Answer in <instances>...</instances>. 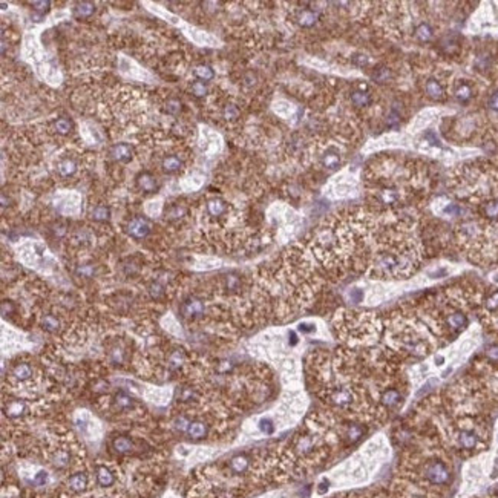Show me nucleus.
<instances>
[{
	"instance_id": "nucleus-1",
	"label": "nucleus",
	"mask_w": 498,
	"mask_h": 498,
	"mask_svg": "<svg viewBox=\"0 0 498 498\" xmlns=\"http://www.w3.org/2000/svg\"><path fill=\"white\" fill-rule=\"evenodd\" d=\"M422 477L434 486H443L451 482V471L448 465L438 458H429L422 465Z\"/></svg>"
},
{
	"instance_id": "nucleus-2",
	"label": "nucleus",
	"mask_w": 498,
	"mask_h": 498,
	"mask_svg": "<svg viewBox=\"0 0 498 498\" xmlns=\"http://www.w3.org/2000/svg\"><path fill=\"white\" fill-rule=\"evenodd\" d=\"M293 452L299 458L311 460L317 452V442L311 434H302L293 442Z\"/></svg>"
},
{
	"instance_id": "nucleus-3",
	"label": "nucleus",
	"mask_w": 498,
	"mask_h": 498,
	"mask_svg": "<svg viewBox=\"0 0 498 498\" xmlns=\"http://www.w3.org/2000/svg\"><path fill=\"white\" fill-rule=\"evenodd\" d=\"M455 443L463 451H474L482 445V440H480V435L475 431L462 428L455 434Z\"/></svg>"
},
{
	"instance_id": "nucleus-4",
	"label": "nucleus",
	"mask_w": 498,
	"mask_h": 498,
	"mask_svg": "<svg viewBox=\"0 0 498 498\" xmlns=\"http://www.w3.org/2000/svg\"><path fill=\"white\" fill-rule=\"evenodd\" d=\"M253 463H252V458L247 455V454H238V455H233L228 463H227V469L230 472V475H235V477H241V475H245L250 472Z\"/></svg>"
},
{
	"instance_id": "nucleus-5",
	"label": "nucleus",
	"mask_w": 498,
	"mask_h": 498,
	"mask_svg": "<svg viewBox=\"0 0 498 498\" xmlns=\"http://www.w3.org/2000/svg\"><path fill=\"white\" fill-rule=\"evenodd\" d=\"M94 475H95V482L101 489H110L115 486L117 483V474L113 472V469L104 463H100L95 466L94 469Z\"/></svg>"
},
{
	"instance_id": "nucleus-6",
	"label": "nucleus",
	"mask_w": 498,
	"mask_h": 498,
	"mask_svg": "<svg viewBox=\"0 0 498 498\" xmlns=\"http://www.w3.org/2000/svg\"><path fill=\"white\" fill-rule=\"evenodd\" d=\"M328 400L337 408H348L354 403V394L347 387H336L330 391Z\"/></svg>"
},
{
	"instance_id": "nucleus-7",
	"label": "nucleus",
	"mask_w": 498,
	"mask_h": 498,
	"mask_svg": "<svg viewBox=\"0 0 498 498\" xmlns=\"http://www.w3.org/2000/svg\"><path fill=\"white\" fill-rule=\"evenodd\" d=\"M49 462L55 469H66V468L71 466L72 454H71V451L68 448L59 446V448H54L49 452Z\"/></svg>"
},
{
	"instance_id": "nucleus-8",
	"label": "nucleus",
	"mask_w": 498,
	"mask_h": 498,
	"mask_svg": "<svg viewBox=\"0 0 498 498\" xmlns=\"http://www.w3.org/2000/svg\"><path fill=\"white\" fill-rule=\"evenodd\" d=\"M150 222L144 218H133L127 224V233L133 239H144L150 233Z\"/></svg>"
},
{
	"instance_id": "nucleus-9",
	"label": "nucleus",
	"mask_w": 498,
	"mask_h": 498,
	"mask_svg": "<svg viewBox=\"0 0 498 498\" xmlns=\"http://www.w3.org/2000/svg\"><path fill=\"white\" fill-rule=\"evenodd\" d=\"M204 310H205L204 302L199 298H195V296L186 299L183 302V305H181V314L186 319H195V317L202 316L204 314Z\"/></svg>"
},
{
	"instance_id": "nucleus-10",
	"label": "nucleus",
	"mask_w": 498,
	"mask_h": 498,
	"mask_svg": "<svg viewBox=\"0 0 498 498\" xmlns=\"http://www.w3.org/2000/svg\"><path fill=\"white\" fill-rule=\"evenodd\" d=\"M32 377H34V368L26 362H20V363L14 365L11 370V379L15 384H20V385L28 384L32 380Z\"/></svg>"
},
{
	"instance_id": "nucleus-11",
	"label": "nucleus",
	"mask_w": 498,
	"mask_h": 498,
	"mask_svg": "<svg viewBox=\"0 0 498 498\" xmlns=\"http://www.w3.org/2000/svg\"><path fill=\"white\" fill-rule=\"evenodd\" d=\"M110 446H112V451L118 455H130L137 449L135 442L129 435H117L112 440Z\"/></svg>"
},
{
	"instance_id": "nucleus-12",
	"label": "nucleus",
	"mask_w": 498,
	"mask_h": 498,
	"mask_svg": "<svg viewBox=\"0 0 498 498\" xmlns=\"http://www.w3.org/2000/svg\"><path fill=\"white\" fill-rule=\"evenodd\" d=\"M66 488L72 494H83L89 488V477L86 472H75L66 480Z\"/></svg>"
},
{
	"instance_id": "nucleus-13",
	"label": "nucleus",
	"mask_w": 498,
	"mask_h": 498,
	"mask_svg": "<svg viewBox=\"0 0 498 498\" xmlns=\"http://www.w3.org/2000/svg\"><path fill=\"white\" fill-rule=\"evenodd\" d=\"M208 431H210V428H208V425L205 422H202V420H194V422H190L186 434H187V437L190 440L198 442V440H204L208 435Z\"/></svg>"
},
{
	"instance_id": "nucleus-14",
	"label": "nucleus",
	"mask_w": 498,
	"mask_h": 498,
	"mask_svg": "<svg viewBox=\"0 0 498 498\" xmlns=\"http://www.w3.org/2000/svg\"><path fill=\"white\" fill-rule=\"evenodd\" d=\"M137 186L140 190H143L146 194H154L158 189V181L149 172H143L137 177Z\"/></svg>"
},
{
	"instance_id": "nucleus-15",
	"label": "nucleus",
	"mask_w": 498,
	"mask_h": 498,
	"mask_svg": "<svg viewBox=\"0 0 498 498\" xmlns=\"http://www.w3.org/2000/svg\"><path fill=\"white\" fill-rule=\"evenodd\" d=\"M110 155L118 163H129L132 160V147L129 144H115L110 149Z\"/></svg>"
},
{
	"instance_id": "nucleus-16",
	"label": "nucleus",
	"mask_w": 498,
	"mask_h": 498,
	"mask_svg": "<svg viewBox=\"0 0 498 498\" xmlns=\"http://www.w3.org/2000/svg\"><path fill=\"white\" fill-rule=\"evenodd\" d=\"M3 411H5V414H6L8 417H11V418H18V417L25 415V412H26V405H25V401H22V400H12V401H8V403L5 405Z\"/></svg>"
},
{
	"instance_id": "nucleus-17",
	"label": "nucleus",
	"mask_w": 498,
	"mask_h": 498,
	"mask_svg": "<svg viewBox=\"0 0 498 498\" xmlns=\"http://www.w3.org/2000/svg\"><path fill=\"white\" fill-rule=\"evenodd\" d=\"M401 393L396 390V388H388L385 390L382 394H380V403L384 406H388V408H393V406H397L398 403L401 401Z\"/></svg>"
},
{
	"instance_id": "nucleus-18",
	"label": "nucleus",
	"mask_w": 498,
	"mask_h": 498,
	"mask_svg": "<svg viewBox=\"0 0 498 498\" xmlns=\"http://www.w3.org/2000/svg\"><path fill=\"white\" fill-rule=\"evenodd\" d=\"M186 363V354L183 350H174L167 357V365L172 371H178Z\"/></svg>"
},
{
	"instance_id": "nucleus-19",
	"label": "nucleus",
	"mask_w": 498,
	"mask_h": 498,
	"mask_svg": "<svg viewBox=\"0 0 498 498\" xmlns=\"http://www.w3.org/2000/svg\"><path fill=\"white\" fill-rule=\"evenodd\" d=\"M207 212H208L210 216L219 218V216H222L227 212V204H225V201H222V199L219 198L210 199L207 202Z\"/></svg>"
},
{
	"instance_id": "nucleus-20",
	"label": "nucleus",
	"mask_w": 498,
	"mask_h": 498,
	"mask_svg": "<svg viewBox=\"0 0 498 498\" xmlns=\"http://www.w3.org/2000/svg\"><path fill=\"white\" fill-rule=\"evenodd\" d=\"M446 323H448V327L451 330H455V331L457 330H463L466 327V323H468V317L463 313L455 311V313H452V314H449L446 317Z\"/></svg>"
},
{
	"instance_id": "nucleus-21",
	"label": "nucleus",
	"mask_w": 498,
	"mask_h": 498,
	"mask_svg": "<svg viewBox=\"0 0 498 498\" xmlns=\"http://www.w3.org/2000/svg\"><path fill=\"white\" fill-rule=\"evenodd\" d=\"M77 163L74 161V160H71V158H65V160H62L60 163H59V166H57V170H59V175L60 177H65V178H68V177H72L75 172H77Z\"/></svg>"
},
{
	"instance_id": "nucleus-22",
	"label": "nucleus",
	"mask_w": 498,
	"mask_h": 498,
	"mask_svg": "<svg viewBox=\"0 0 498 498\" xmlns=\"http://www.w3.org/2000/svg\"><path fill=\"white\" fill-rule=\"evenodd\" d=\"M113 405H115V408L118 411H129V409L133 408L135 401H133V398L130 397L129 394H126V393H117L113 396Z\"/></svg>"
},
{
	"instance_id": "nucleus-23",
	"label": "nucleus",
	"mask_w": 498,
	"mask_h": 498,
	"mask_svg": "<svg viewBox=\"0 0 498 498\" xmlns=\"http://www.w3.org/2000/svg\"><path fill=\"white\" fill-rule=\"evenodd\" d=\"M95 12V5L92 2H79L75 5V15L79 18H89Z\"/></svg>"
},
{
	"instance_id": "nucleus-24",
	"label": "nucleus",
	"mask_w": 498,
	"mask_h": 498,
	"mask_svg": "<svg viewBox=\"0 0 498 498\" xmlns=\"http://www.w3.org/2000/svg\"><path fill=\"white\" fill-rule=\"evenodd\" d=\"M426 94H428V95H429L432 100H442L443 97H445L443 86H442L437 80H434V79H431V80L426 83Z\"/></svg>"
},
{
	"instance_id": "nucleus-25",
	"label": "nucleus",
	"mask_w": 498,
	"mask_h": 498,
	"mask_svg": "<svg viewBox=\"0 0 498 498\" xmlns=\"http://www.w3.org/2000/svg\"><path fill=\"white\" fill-rule=\"evenodd\" d=\"M181 166H183V163H181L180 157H177V155H170L163 160V170L166 174H174V172L180 170Z\"/></svg>"
},
{
	"instance_id": "nucleus-26",
	"label": "nucleus",
	"mask_w": 498,
	"mask_h": 498,
	"mask_svg": "<svg viewBox=\"0 0 498 498\" xmlns=\"http://www.w3.org/2000/svg\"><path fill=\"white\" fill-rule=\"evenodd\" d=\"M42 328L49 333H57L60 330V320L54 314H46L42 317Z\"/></svg>"
},
{
	"instance_id": "nucleus-27",
	"label": "nucleus",
	"mask_w": 498,
	"mask_h": 498,
	"mask_svg": "<svg viewBox=\"0 0 498 498\" xmlns=\"http://www.w3.org/2000/svg\"><path fill=\"white\" fill-rule=\"evenodd\" d=\"M317 20V14L314 11H310V9H303L300 14L298 15V22L300 26L303 28H310L316 23Z\"/></svg>"
},
{
	"instance_id": "nucleus-28",
	"label": "nucleus",
	"mask_w": 498,
	"mask_h": 498,
	"mask_svg": "<svg viewBox=\"0 0 498 498\" xmlns=\"http://www.w3.org/2000/svg\"><path fill=\"white\" fill-rule=\"evenodd\" d=\"M194 74H195V77L198 79L199 82H210V80L215 79L213 69L210 66H207V65H199V66H197L195 71H194Z\"/></svg>"
},
{
	"instance_id": "nucleus-29",
	"label": "nucleus",
	"mask_w": 498,
	"mask_h": 498,
	"mask_svg": "<svg viewBox=\"0 0 498 498\" xmlns=\"http://www.w3.org/2000/svg\"><path fill=\"white\" fill-rule=\"evenodd\" d=\"M351 101H353L356 106L363 107V106H370V104H371L373 97H371V94H370V92H367V91H356V92H353V95H351Z\"/></svg>"
},
{
	"instance_id": "nucleus-30",
	"label": "nucleus",
	"mask_w": 498,
	"mask_h": 498,
	"mask_svg": "<svg viewBox=\"0 0 498 498\" xmlns=\"http://www.w3.org/2000/svg\"><path fill=\"white\" fill-rule=\"evenodd\" d=\"M415 35H417V39H418V40H422V42H429V40L434 37V31H432L431 25H428V23H420V25L415 28Z\"/></svg>"
},
{
	"instance_id": "nucleus-31",
	"label": "nucleus",
	"mask_w": 498,
	"mask_h": 498,
	"mask_svg": "<svg viewBox=\"0 0 498 498\" xmlns=\"http://www.w3.org/2000/svg\"><path fill=\"white\" fill-rule=\"evenodd\" d=\"M322 164L327 169H337L340 164V155L337 152H327L322 157Z\"/></svg>"
},
{
	"instance_id": "nucleus-32",
	"label": "nucleus",
	"mask_w": 498,
	"mask_h": 498,
	"mask_svg": "<svg viewBox=\"0 0 498 498\" xmlns=\"http://www.w3.org/2000/svg\"><path fill=\"white\" fill-rule=\"evenodd\" d=\"M109 360L113 363V365H121L123 362H124V359H126V351L121 348V347H113V348H110L109 350Z\"/></svg>"
},
{
	"instance_id": "nucleus-33",
	"label": "nucleus",
	"mask_w": 498,
	"mask_h": 498,
	"mask_svg": "<svg viewBox=\"0 0 498 498\" xmlns=\"http://www.w3.org/2000/svg\"><path fill=\"white\" fill-rule=\"evenodd\" d=\"M455 99L458 100V101H462V103L469 101V100L472 99V89H471V86L466 85V83H462L455 89Z\"/></svg>"
},
{
	"instance_id": "nucleus-34",
	"label": "nucleus",
	"mask_w": 498,
	"mask_h": 498,
	"mask_svg": "<svg viewBox=\"0 0 498 498\" xmlns=\"http://www.w3.org/2000/svg\"><path fill=\"white\" fill-rule=\"evenodd\" d=\"M222 115H224V118H225V120H228V121H235V120H238V118H239L241 110H239V107H238L236 104L228 103V104H225V106H224Z\"/></svg>"
},
{
	"instance_id": "nucleus-35",
	"label": "nucleus",
	"mask_w": 498,
	"mask_h": 498,
	"mask_svg": "<svg viewBox=\"0 0 498 498\" xmlns=\"http://www.w3.org/2000/svg\"><path fill=\"white\" fill-rule=\"evenodd\" d=\"M95 273H97V269H95V265H94V264H82V265H79V269H77V276L85 278V279H91V278H94V276H95Z\"/></svg>"
},
{
	"instance_id": "nucleus-36",
	"label": "nucleus",
	"mask_w": 498,
	"mask_h": 498,
	"mask_svg": "<svg viewBox=\"0 0 498 498\" xmlns=\"http://www.w3.org/2000/svg\"><path fill=\"white\" fill-rule=\"evenodd\" d=\"M147 292H149L150 298L155 299V300L163 299L164 298V295H166V290H164L163 284H160V282H157V281H154V282L147 287Z\"/></svg>"
},
{
	"instance_id": "nucleus-37",
	"label": "nucleus",
	"mask_w": 498,
	"mask_h": 498,
	"mask_svg": "<svg viewBox=\"0 0 498 498\" xmlns=\"http://www.w3.org/2000/svg\"><path fill=\"white\" fill-rule=\"evenodd\" d=\"M91 215H92V219L103 222V221H107V219H109V216H110V210H109V207H106V205L100 204V205H97V207H94V210H92V213H91Z\"/></svg>"
},
{
	"instance_id": "nucleus-38",
	"label": "nucleus",
	"mask_w": 498,
	"mask_h": 498,
	"mask_svg": "<svg viewBox=\"0 0 498 498\" xmlns=\"http://www.w3.org/2000/svg\"><path fill=\"white\" fill-rule=\"evenodd\" d=\"M54 129H55L59 133L66 135V133H69V132H71V129H72V123H71V120H68V118H65V117H62V118H59V120L54 123Z\"/></svg>"
},
{
	"instance_id": "nucleus-39",
	"label": "nucleus",
	"mask_w": 498,
	"mask_h": 498,
	"mask_svg": "<svg viewBox=\"0 0 498 498\" xmlns=\"http://www.w3.org/2000/svg\"><path fill=\"white\" fill-rule=\"evenodd\" d=\"M186 215V208L183 207V205H180V204H177V205H172L167 212H166V218L169 219V221H175V219H180V218H183Z\"/></svg>"
},
{
	"instance_id": "nucleus-40",
	"label": "nucleus",
	"mask_w": 498,
	"mask_h": 498,
	"mask_svg": "<svg viewBox=\"0 0 498 498\" xmlns=\"http://www.w3.org/2000/svg\"><path fill=\"white\" fill-rule=\"evenodd\" d=\"M224 284H225V289H227L228 292H236V290L241 287V279H239V276H238V275L230 273V275H227V276H225Z\"/></svg>"
},
{
	"instance_id": "nucleus-41",
	"label": "nucleus",
	"mask_w": 498,
	"mask_h": 498,
	"mask_svg": "<svg viewBox=\"0 0 498 498\" xmlns=\"http://www.w3.org/2000/svg\"><path fill=\"white\" fill-rule=\"evenodd\" d=\"M373 79L379 83H385L391 79V71L388 68H377L374 72H373Z\"/></svg>"
},
{
	"instance_id": "nucleus-42",
	"label": "nucleus",
	"mask_w": 498,
	"mask_h": 498,
	"mask_svg": "<svg viewBox=\"0 0 498 498\" xmlns=\"http://www.w3.org/2000/svg\"><path fill=\"white\" fill-rule=\"evenodd\" d=\"M485 213L488 218H498V201H491L485 205Z\"/></svg>"
},
{
	"instance_id": "nucleus-43",
	"label": "nucleus",
	"mask_w": 498,
	"mask_h": 498,
	"mask_svg": "<svg viewBox=\"0 0 498 498\" xmlns=\"http://www.w3.org/2000/svg\"><path fill=\"white\" fill-rule=\"evenodd\" d=\"M486 359L491 362V363H494V365H497L498 363V345H491L488 350H486Z\"/></svg>"
},
{
	"instance_id": "nucleus-44",
	"label": "nucleus",
	"mask_w": 498,
	"mask_h": 498,
	"mask_svg": "<svg viewBox=\"0 0 498 498\" xmlns=\"http://www.w3.org/2000/svg\"><path fill=\"white\" fill-rule=\"evenodd\" d=\"M259 428H261V431H262V432H265V434H273V431H275V425H273L272 418H262V420L259 422Z\"/></svg>"
},
{
	"instance_id": "nucleus-45",
	"label": "nucleus",
	"mask_w": 498,
	"mask_h": 498,
	"mask_svg": "<svg viewBox=\"0 0 498 498\" xmlns=\"http://www.w3.org/2000/svg\"><path fill=\"white\" fill-rule=\"evenodd\" d=\"M32 482H34V485H35V486H45V485L48 483V472H46V471H39V472L34 475Z\"/></svg>"
},
{
	"instance_id": "nucleus-46",
	"label": "nucleus",
	"mask_w": 498,
	"mask_h": 498,
	"mask_svg": "<svg viewBox=\"0 0 498 498\" xmlns=\"http://www.w3.org/2000/svg\"><path fill=\"white\" fill-rule=\"evenodd\" d=\"M192 92L197 95V97H204L207 94V86L204 82H195L192 85Z\"/></svg>"
},
{
	"instance_id": "nucleus-47",
	"label": "nucleus",
	"mask_w": 498,
	"mask_h": 498,
	"mask_svg": "<svg viewBox=\"0 0 498 498\" xmlns=\"http://www.w3.org/2000/svg\"><path fill=\"white\" fill-rule=\"evenodd\" d=\"M189 425H190V422L187 420V418H184V417H177L175 418V422H174V426L177 428V429H180V431H187V428H189Z\"/></svg>"
},
{
	"instance_id": "nucleus-48",
	"label": "nucleus",
	"mask_w": 498,
	"mask_h": 498,
	"mask_svg": "<svg viewBox=\"0 0 498 498\" xmlns=\"http://www.w3.org/2000/svg\"><path fill=\"white\" fill-rule=\"evenodd\" d=\"M486 308L489 311H495L498 310V292H495L494 295H491L489 298L486 299Z\"/></svg>"
},
{
	"instance_id": "nucleus-49",
	"label": "nucleus",
	"mask_w": 498,
	"mask_h": 498,
	"mask_svg": "<svg viewBox=\"0 0 498 498\" xmlns=\"http://www.w3.org/2000/svg\"><path fill=\"white\" fill-rule=\"evenodd\" d=\"M181 110V103L177 101V100H170L167 103V112L169 113H178Z\"/></svg>"
},
{
	"instance_id": "nucleus-50",
	"label": "nucleus",
	"mask_w": 498,
	"mask_h": 498,
	"mask_svg": "<svg viewBox=\"0 0 498 498\" xmlns=\"http://www.w3.org/2000/svg\"><path fill=\"white\" fill-rule=\"evenodd\" d=\"M49 5H51V2H48V0H42V2H32L31 3V6H34L35 9H39V11H43V9H48L49 8Z\"/></svg>"
},
{
	"instance_id": "nucleus-51",
	"label": "nucleus",
	"mask_w": 498,
	"mask_h": 498,
	"mask_svg": "<svg viewBox=\"0 0 498 498\" xmlns=\"http://www.w3.org/2000/svg\"><path fill=\"white\" fill-rule=\"evenodd\" d=\"M488 104H489V107H491V109L498 110V91L491 95V99H489V101H488Z\"/></svg>"
},
{
	"instance_id": "nucleus-52",
	"label": "nucleus",
	"mask_w": 498,
	"mask_h": 498,
	"mask_svg": "<svg viewBox=\"0 0 498 498\" xmlns=\"http://www.w3.org/2000/svg\"><path fill=\"white\" fill-rule=\"evenodd\" d=\"M299 330H300L302 333H313V331L316 330V327H314L313 323H300V325H299Z\"/></svg>"
},
{
	"instance_id": "nucleus-53",
	"label": "nucleus",
	"mask_w": 498,
	"mask_h": 498,
	"mask_svg": "<svg viewBox=\"0 0 498 498\" xmlns=\"http://www.w3.org/2000/svg\"><path fill=\"white\" fill-rule=\"evenodd\" d=\"M327 489H328V482H327V480H323V482L319 485L317 492H319V494H325V492H327Z\"/></svg>"
},
{
	"instance_id": "nucleus-54",
	"label": "nucleus",
	"mask_w": 498,
	"mask_h": 498,
	"mask_svg": "<svg viewBox=\"0 0 498 498\" xmlns=\"http://www.w3.org/2000/svg\"><path fill=\"white\" fill-rule=\"evenodd\" d=\"M443 362H445V359H443V357H437V359H435V363H437V365H442Z\"/></svg>"
},
{
	"instance_id": "nucleus-55",
	"label": "nucleus",
	"mask_w": 498,
	"mask_h": 498,
	"mask_svg": "<svg viewBox=\"0 0 498 498\" xmlns=\"http://www.w3.org/2000/svg\"><path fill=\"white\" fill-rule=\"evenodd\" d=\"M497 495H498V492H497Z\"/></svg>"
}]
</instances>
